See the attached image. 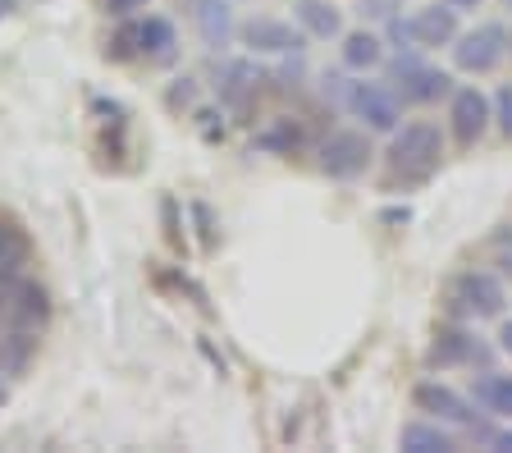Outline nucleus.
I'll return each instance as SVG.
<instances>
[{"label":"nucleus","instance_id":"obj_1","mask_svg":"<svg viewBox=\"0 0 512 453\" xmlns=\"http://www.w3.org/2000/svg\"><path fill=\"white\" fill-rule=\"evenodd\" d=\"M389 184H426L430 174L444 161V133L430 119H412L403 129H394V142H389Z\"/></svg>","mask_w":512,"mask_h":453},{"label":"nucleus","instance_id":"obj_2","mask_svg":"<svg viewBox=\"0 0 512 453\" xmlns=\"http://www.w3.org/2000/svg\"><path fill=\"white\" fill-rule=\"evenodd\" d=\"M458 5H426V10L407 14V19H389V37L398 46H416V51H435V46L458 42Z\"/></svg>","mask_w":512,"mask_h":453},{"label":"nucleus","instance_id":"obj_3","mask_svg":"<svg viewBox=\"0 0 512 453\" xmlns=\"http://www.w3.org/2000/svg\"><path fill=\"white\" fill-rule=\"evenodd\" d=\"M0 321L42 330L51 321V293L23 270H0Z\"/></svg>","mask_w":512,"mask_h":453},{"label":"nucleus","instance_id":"obj_4","mask_svg":"<svg viewBox=\"0 0 512 453\" xmlns=\"http://www.w3.org/2000/svg\"><path fill=\"white\" fill-rule=\"evenodd\" d=\"M389 83H394L398 101H412V106H426V101H439L453 92V78L444 69L426 65V60H416V55H398L389 65Z\"/></svg>","mask_w":512,"mask_h":453},{"label":"nucleus","instance_id":"obj_5","mask_svg":"<svg viewBox=\"0 0 512 453\" xmlns=\"http://www.w3.org/2000/svg\"><path fill=\"white\" fill-rule=\"evenodd\" d=\"M503 55H508V28L503 23H480L471 33H458V42H453V65L462 74H490L503 65Z\"/></svg>","mask_w":512,"mask_h":453},{"label":"nucleus","instance_id":"obj_6","mask_svg":"<svg viewBox=\"0 0 512 453\" xmlns=\"http://www.w3.org/2000/svg\"><path fill=\"white\" fill-rule=\"evenodd\" d=\"M371 138L357 129H334L330 138L320 142V174H330V179H339V184H348V179H357V174H366V165H371Z\"/></svg>","mask_w":512,"mask_h":453},{"label":"nucleus","instance_id":"obj_7","mask_svg":"<svg viewBox=\"0 0 512 453\" xmlns=\"http://www.w3.org/2000/svg\"><path fill=\"white\" fill-rule=\"evenodd\" d=\"M343 101L366 129L375 133H394L398 119H403V106H398V92L384 83H348L343 87Z\"/></svg>","mask_w":512,"mask_h":453},{"label":"nucleus","instance_id":"obj_8","mask_svg":"<svg viewBox=\"0 0 512 453\" xmlns=\"http://www.w3.org/2000/svg\"><path fill=\"white\" fill-rule=\"evenodd\" d=\"M453 302H458V312L476 316V321H490V316H503L508 289H503V280L494 270H462L453 280Z\"/></svg>","mask_w":512,"mask_h":453},{"label":"nucleus","instance_id":"obj_9","mask_svg":"<svg viewBox=\"0 0 512 453\" xmlns=\"http://www.w3.org/2000/svg\"><path fill=\"white\" fill-rule=\"evenodd\" d=\"M494 119V101L480 92V87H453L448 92V129L458 138V147H476L485 138Z\"/></svg>","mask_w":512,"mask_h":453},{"label":"nucleus","instance_id":"obj_10","mask_svg":"<svg viewBox=\"0 0 512 453\" xmlns=\"http://www.w3.org/2000/svg\"><path fill=\"white\" fill-rule=\"evenodd\" d=\"M412 403L421 412H435L439 421H453V426H471V431H480V417L476 408H471L467 399H462L453 385H439V380H426V385L412 389Z\"/></svg>","mask_w":512,"mask_h":453},{"label":"nucleus","instance_id":"obj_11","mask_svg":"<svg viewBox=\"0 0 512 453\" xmlns=\"http://www.w3.org/2000/svg\"><path fill=\"white\" fill-rule=\"evenodd\" d=\"M256 83H261V74H256L252 60H229V65L220 69V101L234 115H247L256 101Z\"/></svg>","mask_w":512,"mask_h":453},{"label":"nucleus","instance_id":"obj_12","mask_svg":"<svg viewBox=\"0 0 512 453\" xmlns=\"http://www.w3.org/2000/svg\"><path fill=\"white\" fill-rule=\"evenodd\" d=\"M32 357H37V330L0 321V371L5 376H23L32 367Z\"/></svg>","mask_w":512,"mask_h":453},{"label":"nucleus","instance_id":"obj_13","mask_svg":"<svg viewBox=\"0 0 512 453\" xmlns=\"http://www.w3.org/2000/svg\"><path fill=\"white\" fill-rule=\"evenodd\" d=\"M243 42L261 55H288L302 46V33H293L279 19H252V23H243Z\"/></svg>","mask_w":512,"mask_h":453},{"label":"nucleus","instance_id":"obj_14","mask_svg":"<svg viewBox=\"0 0 512 453\" xmlns=\"http://www.w3.org/2000/svg\"><path fill=\"white\" fill-rule=\"evenodd\" d=\"M192 19L202 28V42L215 46V51H224V46L234 42V10H229V0H197Z\"/></svg>","mask_w":512,"mask_h":453},{"label":"nucleus","instance_id":"obj_15","mask_svg":"<svg viewBox=\"0 0 512 453\" xmlns=\"http://www.w3.org/2000/svg\"><path fill=\"white\" fill-rule=\"evenodd\" d=\"M480 353H485V348H480L467 330L444 325V330L435 335V344H430V367H462V362H476Z\"/></svg>","mask_w":512,"mask_h":453},{"label":"nucleus","instance_id":"obj_16","mask_svg":"<svg viewBox=\"0 0 512 453\" xmlns=\"http://www.w3.org/2000/svg\"><path fill=\"white\" fill-rule=\"evenodd\" d=\"M398 444L403 453H458V435H448L439 421H407Z\"/></svg>","mask_w":512,"mask_h":453},{"label":"nucleus","instance_id":"obj_17","mask_svg":"<svg viewBox=\"0 0 512 453\" xmlns=\"http://www.w3.org/2000/svg\"><path fill=\"white\" fill-rule=\"evenodd\" d=\"M471 394H476V403L490 412V417L512 421V376L508 371H485V376H476Z\"/></svg>","mask_w":512,"mask_h":453},{"label":"nucleus","instance_id":"obj_18","mask_svg":"<svg viewBox=\"0 0 512 453\" xmlns=\"http://www.w3.org/2000/svg\"><path fill=\"white\" fill-rule=\"evenodd\" d=\"M256 151H270V156H293V151L307 147V133H302V124H293V119H270L266 129L252 138Z\"/></svg>","mask_w":512,"mask_h":453},{"label":"nucleus","instance_id":"obj_19","mask_svg":"<svg viewBox=\"0 0 512 453\" xmlns=\"http://www.w3.org/2000/svg\"><path fill=\"white\" fill-rule=\"evenodd\" d=\"M298 23L311 37H320V42L343 37V14L334 10L330 0H298Z\"/></svg>","mask_w":512,"mask_h":453},{"label":"nucleus","instance_id":"obj_20","mask_svg":"<svg viewBox=\"0 0 512 453\" xmlns=\"http://www.w3.org/2000/svg\"><path fill=\"white\" fill-rule=\"evenodd\" d=\"M174 46H179L174 23L160 19V14H147V19H142V55H147V60H174Z\"/></svg>","mask_w":512,"mask_h":453},{"label":"nucleus","instance_id":"obj_21","mask_svg":"<svg viewBox=\"0 0 512 453\" xmlns=\"http://www.w3.org/2000/svg\"><path fill=\"white\" fill-rule=\"evenodd\" d=\"M384 60V42L375 33H343V65L348 69H375Z\"/></svg>","mask_w":512,"mask_h":453},{"label":"nucleus","instance_id":"obj_22","mask_svg":"<svg viewBox=\"0 0 512 453\" xmlns=\"http://www.w3.org/2000/svg\"><path fill=\"white\" fill-rule=\"evenodd\" d=\"M28 234H23L14 220H0V270H23L28 266Z\"/></svg>","mask_w":512,"mask_h":453},{"label":"nucleus","instance_id":"obj_23","mask_svg":"<svg viewBox=\"0 0 512 453\" xmlns=\"http://www.w3.org/2000/svg\"><path fill=\"white\" fill-rule=\"evenodd\" d=\"M142 55V19H124L110 37V60H138Z\"/></svg>","mask_w":512,"mask_h":453},{"label":"nucleus","instance_id":"obj_24","mask_svg":"<svg viewBox=\"0 0 512 453\" xmlns=\"http://www.w3.org/2000/svg\"><path fill=\"white\" fill-rule=\"evenodd\" d=\"M494 119H499V133L512 138V83L494 92Z\"/></svg>","mask_w":512,"mask_h":453},{"label":"nucleus","instance_id":"obj_25","mask_svg":"<svg viewBox=\"0 0 512 453\" xmlns=\"http://www.w3.org/2000/svg\"><path fill=\"white\" fill-rule=\"evenodd\" d=\"M151 0H101V10L110 14V19H133V14H142Z\"/></svg>","mask_w":512,"mask_h":453},{"label":"nucleus","instance_id":"obj_26","mask_svg":"<svg viewBox=\"0 0 512 453\" xmlns=\"http://www.w3.org/2000/svg\"><path fill=\"white\" fill-rule=\"evenodd\" d=\"M480 440H490L499 453H512V431H476Z\"/></svg>","mask_w":512,"mask_h":453},{"label":"nucleus","instance_id":"obj_27","mask_svg":"<svg viewBox=\"0 0 512 453\" xmlns=\"http://www.w3.org/2000/svg\"><path fill=\"white\" fill-rule=\"evenodd\" d=\"M362 5H366V14H380V19L394 14V0H362Z\"/></svg>","mask_w":512,"mask_h":453},{"label":"nucleus","instance_id":"obj_28","mask_svg":"<svg viewBox=\"0 0 512 453\" xmlns=\"http://www.w3.org/2000/svg\"><path fill=\"white\" fill-rule=\"evenodd\" d=\"M499 348L512 357V321H503V325H499Z\"/></svg>","mask_w":512,"mask_h":453},{"label":"nucleus","instance_id":"obj_29","mask_svg":"<svg viewBox=\"0 0 512 453\" xmlns=\"http://www.w3.org/2000/svg\"><path fill=\"white\" fill-rule=\"evenodd\" d=\"M10 399V389H5V371H0V403Z\"/></svg>","mask_w":512,"mask_h":453},{"label":"nucleus","instance_id":"obj_30","mask_svg":"<svg viewBox=\"0 0 512 453\" xmlns=\"http://www.w3.org/2000/svg\"><path fill=\"white\" fill-rule=\"evenodd\" d=\"M448 5H458V10H467V5H480V0H448Z\"/></svg>","mask_w":512,"mask_h":453},{"label":"nucleus","instance_id":"obj_31","mask_svg":"<svg viewBox=\"0 0 512 453\" xmlns=\"http://www.w3.org/2000/svg\"><path fill=\"white\" fill-rule=\"evenodd\" d=\"M508 10H512V0H508Z\"/></svg>","mask_w":512,"mask_h":453},{"label":"nucleus","instance_id":"obj_32","mask_svg":"<svg viewBox=\"0 0 512 453\" xmlns=\"http://www.w3.org/2000/svg\"><path fill=\"white\" fill-rule=\"evenodd\" d=\"M508 46H512V37H508Z\"/></svg>","mask_w":512,"mask_h":453}]
</instances>
